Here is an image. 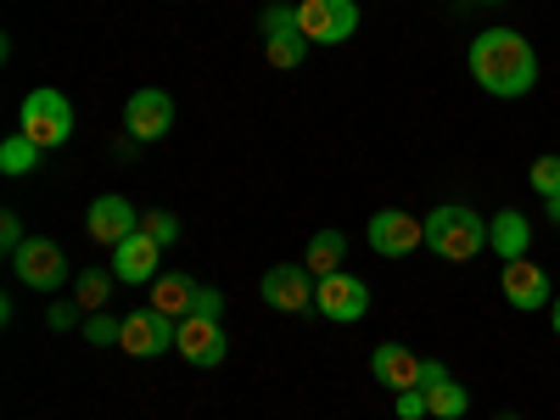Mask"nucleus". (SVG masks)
<instances>
[{
    "label": "nucleus",
    "instance_id": "1",
    "mask_svg": "<svg viewBox=\"0 0 560 420\" xmlns=\"http://www.w3.org/2000/svg\"><path fill=\"white\" fill-rule=\"evenodd\" d=\"M471 79L499 102H516V96H533L538 84V51L527 45V34L516 28H482L471 39Z\"/></svg>",
    "mask_w": 560,
    "mask_h": 420
},
{
    "label": "nucleus",
    "instance_id": "2",
    "mask_svg": "<svg viewBox=\"0 0 560 420\" xmlns=\"http://www.w3.org/2000/svg\"><path fill=\"white\" fill-rule=\"evenodd\" d=\"M427 247H432L443 264H471V258H482V247H488V219H482L477 208L448 202V208L427 213Z\"/></svg>",
    "mask_w": 560,
    "mask_h": 420
},
{
    "label": "nucleus",
    "instance_id": "3",
    "mask_svg": "<svg viewBox=\"0 0 560 420\" xmlns=\"http://www.w3.org/2000/svg\"><path fill=\"white\" fill-rule=\"evenodd\" d=\"M18 135H28L39 152L62 147V140L73 135V102L62 96V90H28V102L18 113Z\"/></svg>",
    "mask_w": 560,
    "mask_h": 420
},
{
    "label": "nucleus",
    "instance_id": "4",
    "mask_svg": "<svg viewBox=\"0 0 560 420\" xmlns=\"http://www.w3.org/2000/svg\"><path fill=\"white\" fill-rule=\"evenodd\" d=\"M298 28L308 45H348L359 34V7L353 0H303Z\"/></svg>",
    "mask_w": 560,
    "mask_h": 420
},
{
    "label": "nucleus",
    "instance_id": "5",
    "mask_svg": "<svg viewBox=\"0 0 560 420\" xmlns=\"http://www.w3.org/2000/svg\"><path fill=\"white\" fill-rule=\"evenodd\" d=\"M12 275L23 280V287H34V292H57L62 280H68V258H62L57 242L28 236V242L12 253Z\"/></svg>",
    "mask_w": 560,
    "mask_h": 420
},
{
    "label": "nucleus",
    "instance_id": "6",
    "mask_svg": "<svg viewBox=\"0 0 560 420\" xmlns=\"http://www.w3.org/2000/svg\"><path fill=\"white\" fill-rule=\"evenodd\" d=\"M124 129H129V140L135 147H152V140H163L168 129H174V96L168 90H135L129 96V107H124Z\"/></svg>",
    "mask_w": 560,
    "mask_h": 420
},
{
    "label": "nucleus",
    "instance_id": "7",
    "mask_svg": "<svg viewBox=\"0 0 560 420\" xmlns=\"http://www.w3.org/2000/svg\"><path fill=\"white\" fill-rule=\"evenodd\" d=\"M264 57L269 68H303L308 57V39L298 28V7H264Z\"/></svg>",
    "mask_w": 560,
    "mask_h": 420
},
{
    "label": "nucleus",
    "instance_id": "8",
    "mask_svg": "<svg viewBox=\"0 0 560 420\" xmlns=\"http://www.w3.org/2000/svg\"><path fill=\"white\" fill-rule=\"evenodd\" d=\"M370 247H376L382 258H409L420 242H427V219H415L404 208H382V213H370Z\"/></svg>",
    "mask_w": 560,
    "mask_h": 420
},
{
    "label": "nucleus",
    "instance_id": "9",
    "mask_svg": "<svg viewBox=\"0 0 560 420\" xmlns=\"http://www.w3.org/2000/svg\"><path fill=\"white\" fill-rule=\"evenodd\" d=\"M314 308H319L325 319H337V325H353V319L370 314V287H364L359 275L337 269V275H325L319 287H314Z\"/></svg>",
    "mask_w": 560,
    "mask_h": 420
},
{
    "label": "nucleus",
    "instance_id": "10",
    "mask_svg": "<svg viewBox=\"0 0 560 420\" xmlns=\"http://www.w3.org/2000/svg\"><path fill=\"white\" fill-rule=\"evenodd\" d=\"M314 287H319V280H314L303 264H275V269H264V303L280 308V314H319V308H314Z\"/></svg>",
    "mask_w": 560,
    "mask_h": 420
},
{
    "label": "nucleus",
    "instance_id": "11",
    "mask_svg": "<svg viewBox=\"0 0 560 420\" xmlns=\"http://www.w3.org/2000/svg\"><path fill=\"white\" fill-rule=\"evenodd\" d=\"M118 348H124L129 359H158V353H168V348H174V319L158 314L152 303H147V308H135V314H124Z\"/></svg>",
    "mask_w": 560,
    "mask_h": 420
},
{
    "label": "nucleus",
    "instance_id": "12",
    "mask_svg": "<svg viewBox=\"0 0 560 420\" xmlns=\"http://www.w3.org/2000/svg\"><path fill=\"white\" fill-rule=\"evenodd\" d=\"M174 348H179L185 364H197V370H219L224 353H230V342H224V331H219V319H202V314H191V319L174 325Z\"/></svg>",
    "mask_w": 560,
    "mask_h": 420
},
{
    "label": "nucleus",
    "instance_id": "13",
    "mask_svg": "<svg viewBox=\"0 0 560 420\" xmlns=\"http://www.w3.org/2000/svg\"><path fill=\"white\" fill-rule=\"evenodd\" d=\"M84 230H90V242H102V247H118L129 242L135 230H140V208L129 197H96L84 213Z\"/></svg>",
    "mask_w": 560,
    "mask_h": 420
},
{
    "label": "nucleus",
    "instance_id": "14",
    "mask_svg": "<svg viewBox=\"0 0 560 420\" xmlns=\"http://www.w3.org/2000/svg\"><path fill=\"white\" fill-rule=\"evenodd\" d=\"M499 287H504V303H510V308H522V314H533V308H549V303H555L549 275H544L533 258H510V264H504V275H499Z\"/></svg>",
    "mask_w": 560,
    "mask_h": 420
},
{
    "label": "nucleus",
    "instance_id": "15",
    "mask_svg": "<svg viewBox=\"0 0 560 420\" xmlns=\"http://www.w3.org/2000/svg\"><path fill=\"white\" fill-rule=\"evenodd\" d=\"M420 359L415 348H404V342H382L376 353H370V376H376L387 393H415L420 387Z\"/></svg>",
    "mask_w": 560,
    "mask_h": 420
},
{
    "label": "nucleus",
    "instance_id": "16",
    "mask_svg": "<svg viewBox=\"0 0 560 420\" xmlns=\"http://www.w3.org/2000/svg\"><path fill=\"white\" fill-rule=\"evenodd\" d=\"M158 258H163V247L152 242V236H135L129 242H118L113 247V275L124 280V287H140V280H158Z\"/></svg>",
    "mask_w": 560,
    "mask_h": 420
},
{
    "label": "nucleus",
    "instance_id": "17",
    "mask_svg": "<svg viewBox=\"0 0 560 420\" xmlns=\"http://www.w3.org/2000/svg\"><path fill=\"white\" fill-rule=\"evenodd\" d=\"M197 292H202V287H197V280L185 275V269H168V275H158V280H152V308H158V314H168V319L179 325V319H191Z\"/></svg>",
    "mask_w": 560,
    "mask_h": 420
},
{
    "label": "nucleus",
    "instance_id": "18",
    "mask_svg": "<svg viewBox=\"0 0 560 420\" xmlns=\"http://www.w3.org/2000/svg\"><path fill=\"white\" fill-rule=\"evenodd\" d=\"M488 247L510 264V258H527V247H533V224H527V213H516V208H499L493 219H488Z\"/></svg>",
    "mask_w": 560,
    "mask_h": 420
},
{
    "label": "nucleus",
    "instance_id": "19",
    "mask_svg": "<svg viewBox=\"0 0 560 420\" xmlns=\"http://www.w3.org/2000/svg\"><path fill=\"white\" fill-rule=\"evenodd\" d=\"M342 258H348V236H342V230H319V236L308 242V253H303V269L314 280H325V275L342 269Z\"/></svg>",
    "mask_w": 560,
    "mask_h": 420
},
{
    "label": "nucleus",
    "instance_id": "20",
    "mask_svg": "<svg viewBox=\"0 0 560 420\" xmlns=\"http://www.w3.org/2000/svg\"><path fill=\"white\" fill-rule=\"evenodd\" d=\"M113 269H79V287H73V303L84 308V314H102L107 303H113Z\"/></svg>",
    "mask_w": 560,
    "mask_h": 420
},
{
    "label": "nucleus",
    "instance_id": "21",
    "mask_svg": "<svg viewBox=\"0 0 560 420\" xmlns=\"http://www.w3.org/2000/svg\"><path fill=\"white\" fill-rule=\"evenodd\" d=\"M420 393H427V415H438V420H465V409H471V393H465L454 376L438 382V387H420Z\"/></svg>",
    "mask_w": 560,
    "mask_h": 420
},
{
    "label": "nucleus",
    "instance_id": "22",
    "mask_svg": "<svg viewBox=\"0 0 560 420\" xmlns=\"http://www.w3.org/2000/svg\"><path fill=\"white\" fill-rule=\"evenodd\" d=\"M39 158H45V152L34 147L28 135H7V140H0V168H7V174H34Z\"/></svg>",
    "mask_w": 560,
    "mask_h": 420
},
{
    "label": "nucleus",
    "instance_id": "23",
    "mask_svg": "<svg viewBox=\"0 0 560 420\" xmlns=\"http://www.w3.org/2000/svg\"><path fill=\"white\" fill-rule=\"evenodd\" d=\"M140 236H152L158 247H174L179 242V219L168 208H147V213H140Z\"/></svg>",
    "mask_w": 560,
    "mask_h": 420
},
{
    "label": "nucleus",
    "instance_id": "24",
    "mask_svg": "<svg viewBox=\"0 0 560 420\" xmlns=\"http://www.w3.org/2000/svg\"><path fill=\"white\" fill-rule=\"evenodd\" d=\"M118 331H124V319H113V314H90V319H84V342H90V348H113Z\"/></svg>",
    "mask_w": 560,
    "mask_h": 420
},
{
    "label": "nucleus",
    "instance_id": "25",
    "mask_svg": "<svg viewBox=\"0 0 560 420\" xmlns=\"http://www.w3.org/2000/svg\"><path fill=\"white\" fill-rule=\"evenodd\" d=\"M533 191H538L544 202H549V197H560V158H555V152L533 163Z\"/></svg>",
    "mask_w": 560,
    "mask_h": 420
},
{
    "label": "nucleus",
    "instance_id": "26",
    "mask_svg": "<svg viewBox=\"0 0 560 420\" xmlns=\"http://www.w3.org/2000/svg\"><path fill=\"white\" fill-rule=\"evenodd\" d=\"M23 242H28V236H23V219H18V213H0V253L12 258Z\"/></svg>",
    "mask_w": 560,
    "mask_h": 420
},
{
    "label": "nucleus",
    "instance_id": "27",
    "mask_svg": "<svg viewBox=\"0 0 560 420\" xmlns=\"http://www.w3.org/2000/svg\"><path fill=\"white\" fill-rule=\"evenodd\" d=\"M393 409H398V420H420V415H427V393H393Z\"/></svg>",
    "mask_w": 560,
    "mask_h": 420
},
{
    "label": "nucleus",
    "instance_id": "28",
    "mask_svg": "<svg viewBox=\"0 0 560 420\" xmlns=\"http://www.w3.org/2000/svg\"><path fill=\"white\" fill-rule=\"evenodd\" d=\"M191 314H202V319H219V314H224V292H219V287H202Z\"/></svg>",
    "mask_w": 560,
    "mask_h": 420
},
{
    "label": "nucleus",
    "instance_id": "29",
    "mask_svg": "<svg viewBox=\"0 0 560 420\" xmlns=\"http://www.w3.org/2000/svg\"><path fill=\"white\" fill-rule=\"evenodd\" d=\"M438 382H448V364L443 359H427V364H420V387H438Z\"/></svg>",
    "mask_w": 560,
    "mask_h": 420
},
{
    "label": "nucleus",
    "instance_id": "30",
    "mask_svg": "<svg viewBox=\"0 0 560 420\" xmlns=\"http://www.w3.org/2000/svg\"><path fill=\"white\" fill-rule=\"evenodd\" d=\"M73 319H79V308H73V303H57V308H51V325H57V331H68Z\"/></svg>",
    "mask_w": 560,
    "mask_h": 420
},
{
    "label": "nucleus",
    "instance_id": "31",
    "mask_svg": "<svg viewBox=\"0 0 560 420\" xmlns=\"http://www.w3.org/2000/svg\"><path fill=\"white\" fill-rule=\"evenodd\" d=\"M549 319H555V337H560V298L549 303Z\"/></svg>",
    "mask_w": 560,
    "mask_h": 420
},
{
    "label": "nucleus",
    "instance_id": "32",
    "mask_svg": "<svg viewBox=\"0 0 560 420\" xmlns=\"http://www.w3.org/2000/svg\"><path fill=\"white\" fill-rule=\"evenodd\" d=\"M549 219H555V224H560V197H549Z\"/></svg>",
    "mask_w": 560,
    "mask_h": 420
},
{
    "label": "nucleus",
    "instance_id": "33",
    "mask_svg": "<svg viewBox=\"0 0 560 420\" xmlns=\"http://www.w3.org/2000/svg\"><path fill=\"white\" fill-rule=\"evenodd\" d=\"M488 7H499V0H488Z\"/></svg>",
    "mask_w": 560,
    "mask_h": 420
},
{
    "label": "nucleus",
    "instance_id": "34",
    "mask_svg": "<svg viewBox=\"0 0 560 420\" xmlns=\"http://www.w3.org/2000/svg\"><path fill=\"white\" fill-rule=\"evenodd\" d=\"M504 420H516V415H504Z\"/></svg>",
    "mask_w": 560,
    "mask_h": 420
}]
</instances>
